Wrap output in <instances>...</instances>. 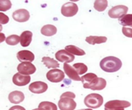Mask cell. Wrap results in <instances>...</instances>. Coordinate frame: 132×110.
<instances>
[{
	"instance_id": "obj_22",
	"label": "cell",
	"mask_w": 132,
	"mask_h": 110,
	"mask_svg": "<svg viewBox=\"0 0 132 110\" xmlns=\"http://www.w3.org/2000/svg\"><path fill=\"white\" fill-rule=\"evenodd\" d=\"M65 50L67 51H68L69 53H70L71 54L73 55H78V56H83L86 54V52L84 51L83 50H81V48L74 46V45H69L65 47Z\"/></svg>"
},
{
	"instance_id": "obj_4",
	"label": "cell",
	"mask_w": 132,
	"mask_h": 110,
	"mask_svg": "<svg viewBox=\"0 0 132 110\" xmlns=\"http://www.w3.org/2000/svg\"><path fill=\"white\" fill-rule=\"evenodd\" d=\"M78 11V5L75 3H67L63 5L61 8V13L64 17H74Z\"/></svg>"
},
{
	"instance_id": "obj_3",
	"label": "cell",
	"mask_w": 132,
	"mask_h": 110,
	"mask_svg": "<svg viewBox=\"0 0 132 110\" xmlns=\"http://www.w3.org/2000/svg\"><path fill=\"white\" fill-rule=\"evenodd\" d=\"M130 103L127 101L112 100L106 102L104 105V110H124L125 108L130 107Z\"/></svg>"
},
{
	"instance_id": "obj_10",
	"label": "cell",
	"mask_w": 132,
	"mask_h": 110,
	"mask_svg": "<svg viewBox=\"0 0 132 110\" xmlns=\"http://www.w3.org/2000/svg\"><path fill=\"white\" fill-rule=\"evenodd\" d=\"M47 84L44 82L42 81H37V82H33L32 83L29 89L32 93L34 94H42L44 93L47 90Z\"/></svg>"
},
{
	"instance_id": "obj_29",
	"label": "cell",
	"mask_w": 132,
	"mask_h": 110,
	"mask_svg": "<svg viewBox=\"0 0 132 110\" xmlns=\"http://www.w3.org/2000/svg\"><path fill=\"white\" fill-rule=\"evenodd\" d=\"M123 35L128 38H132V26L123 27L122 30Z\"/></svg>"
},
{
	"instance_id": "obj_19",
	"label": "cell",
	"mask_w": 132,
	"mask_h": 110,
	"mask_svg": "<svg viewBox=\"0 0 132 110\" xmlns=\"http://www.w3.org/2000/svg\"><path fill=\"white\" fill-rule=\"evenodd\" d=\"M86 41L91 45H95V44H101L104 43L107 41V37L105 36H88L86 39Z\"/></svg>"
},
{
	"instance_id": "obj_20",
	"label": "cell",
	"mask_w": 132,
	"mask_h": 110,
	"mask_svg": "<svg viewBox=\"0 0 132 110\" xmlns=\"http://www.w3.org/2000/svg\"><path fill=\"white\" fill-rule=\"evenodd\" d=\"M40 32L41 34L45 36H52L56 34L57 28L55 26L52 25V24H46V25H44L41 28Z\"/></svg>"
},
{
	"instance_id": "obj_35",
	"label": "cell",
	"mask_w": 132,
	"mask_h": 110,
	"mask_svg": "<svg viewBox=\"0 0 132 110\" xmlns=\"http://www.w3.org/2000/svg\"><path fill=\"white\" fill-rule=\"evenodd\" d=\"M32 110H40V108H35V109H32Z\"/></svg>"
},
{
	"instance_id": "obj_17",
	"label": "cell",
	"mask_w": 132,
	"mask_h": 110,
	"mask_svg": "<svg viewBox=\"0 0 132 110\" xmlns=\"http://www.w3.org/2000/svg\"><path fill=\"white\" fill-rule=\"evenodd\" d=\"M32 39V33L30 31H25L21 34L20 43L23 47H26L30 45Z\"/></svg>"
},
{
	"instance_id": "obj_2",
	"label": "cell",
	"mask_w": 132,
	"mask_h": 110,
	"mask_svg": "<svg viewBox=\"0 0 132 110\" xmlns=\"http://www.w3.org/2000/svg\"><path fill=\"white\" fill-rule=\"evenodd\" d=\"M103 97L98 94H90L87 95L84 99V103L89 108H100L103 105Z\"/></svg>"
},
{
	"instance_id": "obj_7",
	"label": "cell",
	"mask_w": 132,
	"mask_h": 110,
	"mask_svg": "<svg viewBox=\"0 0 132 110\" xmlns=\"http://www.w3.org/2000/svg\"><path fill=\"white\" fill-rule=\"evenodd\" d=\"M128 11V7L123 5H118L112 7L109 11V16L111 18H120L123 15L127 14Z\"/></svg>"
},
{
	"instance_id": "obj_13",
	"label": "cell",
	"mask_w": 132,
	"mask_h": 110,
	"mask_svg": "<svg viewBox=\"0 0 132 110\" xmlns=\"http://www.w3.org/2000/svg\"><path fill=\"white\" fill-rule=\"evenodd\" d=\"M63 69H64V72L67 74V76L70 79L75 80V81H81V78L79 77L78 73L77 72V71L75 69V68L73 66H70L67 63H64L63 64Z\"/></svg>"
},
{
	"instance_id": "obj_11",
	"label": "cell",
	"mask_w": 132,
	"mask_h": 110,
	"mask_svg": "<svg viewBox=\"0 0 132 110\" xmlns=\"http://www.w3.org/2000/svg\"><path fill=\"white\" fill-rule=\"evenodd\" d=\"M13 19L18 22H26L29 19V13L26 9H20L15 10L12 14Z\"/></svg>"
},
{
	"instance_id": "obj_5",
	"label": "cell",
	"mask_w": 132,
	"mask_h": 110,
	"mask_svg": "<svg viewBox=\"0 0 132 110\" xmlns=\"http://www.w3.org/2000/svg\"><path fill=\"white\" fill-rule=\"evenodd\" d=\"M47 79L52 83H59L64 79V73L62 70L54 68L47 72Z\"/></svg>"
},
{
	"instance_id": "obj_26",
	"label": "cell",
	"mask_w": 132,
	"mask_h": 110,
	"mask_svg": "<svg viewBox=\"0 0 132 110\" xmlns=\"http://www.w3.org/2000/svg\"><path fill=\"white\" fill-rule=\"evenodd\" d=\"M6 43L10 46H15L20 43V36L17 35H11L6 39Z\"/></svg>"
},
{
	"instance_id": "obj_6",
	"label": "cell",
	"mask_w": 132,
	"mask_h": 110,
	"mask_svg": "<svg viewBox=\"0 0 132 110\" xmlns=\"http://www.w3.org/2000/svg\"><path fill=\"white\" fill-rule=\"evenodd\" d=\"M36 70H37V68H36L35 65L29 62H22L18 66V72L26 76H29L33 74L36 72Z\"/></svg>"
},
{
	"instance_id": "obj_31",
	"label": "cell",
	"mask_w": 132,
	"mask_h": 110,
	"mask_svg": "<svg viewBox=\"0 0 132 110\" xmlns=\"http://www.w3.org/2000/svg\"><path fill=\"white\" fill-rule=\"evenodd\" d=\"M60 97H70V98H75V94L73 93V92H70V91H67V92H65V93H63L61 96H60Z\"/></svg>"
},
{
	"instance_id": "obj_12",
	"label": "cell",
	"mask_w": 132,
	"mask_h": 110,
	"mask_svg": "<svg viewBox=\"0 0 132 110\" xmlns=\"http://www.w3.org/2000/svg\"><path fill=\"white\" fill-rule=\"evenodd\" d=\"M13 83L18 87H23L26 86L28 83H29L31 80V77L29 76L22 75L21 73H16L13 76Z\"/></svg>"
},
{
	"instance_id": "obj_21",
	"label": "cell",
	"mask_w": 132,
	"mask_h": 110,
	"mask_svg": "<svg viewBox=\"0 0 132 110\" xmlns=\"http://www.w3.org/2000/svg\"><path fill=\"white\" fill-rule=\"evenodd\" d=\"M42 62L44 64V65L48 68H56L58 67H59V62L57 61L54 60L53 58H51L49 57H44L42 58Z\"/></svg>"
},
{
	"instance_id": "obj_15",
	"label": "cell",
	"mask_w": 132,
	"mask_h": 110,
	"mask_svg": "<svg viewBox=\"0 0 132 110\" xmlns=\"http://www.w3.org/2000/svg\"><path fill=\"white\" fill-rule=\"evenodd\" d=\"M25 99V95L21 91H15L10 93L9 94V101L13 103V104H19L21 102H22Z\"/></svg>"
},
{
	"instance_id": "obj_9",
	"label": "cell",
	"mask_w": 132,
	"mask_h": 110,
	"mask_svg": "<svg viewBox=\"0 0 132 110\" xmlns=\"http://www.w3.org/2000/svg\"><path fill=\"white\" fill-rule=\"evenodd\" d=\"M55 58L57 61L63 63H70L75 60V55L71 54L66 50H60L55 54Z\"/></svg>"
},
{
	"instance_id": "obj_33",
	"label": "cell",
	"mask_w": 132,
	"mask_h": 110,
	"mask_svg": "<svg viewBox=\"0 0 132 110\" xmlns=\"http://www.w3.org/2000/svg\"><path fill=\"white\" fill-rule=\"evenodd\" d=\"M0 35H1V43H3V42L5 40V35H4V34L2 33V32H1V34H0Z\"/></svg>"
},
{
	"instance_id": "obj_32",
	"label": "cell",
	"mask_w": 132,
	"mask_h": 110,
	"mask_svg": "<svg viewBox=\"0 0 132 110\" xmlns=\"http://www.w3.org/2000/svg\"><path fill=\"white\" fill-rule=\"evenodd\" d=\"M9 110H26V108L20 105H14L13 107H11Z\"/></svg>"
},
{
	"instance_id": "obj_1",
	"label": "cell",
	"mask_w": 132,
	"mask_h": 110,
	"mask_svg": "<svg viewBox=\"0 0 132 110\" xmlns=\"http://www.w3.org/2000/svg\"><path fill=\"white\" fill-rule=\"evenodd\" d=\"M100 67L106 72H116L121 68L122 62L113 56L106 57L101 61Z\"/></svg>"
},
{
	"instance_id": "obj_34",
	"label": "cell",
	"mask_w": 132,
	"mask_h": 110,
	"mask_svg": "<svg viewBox=\"0 0 132 110\" xmlns=\"http://www.w3.org/2000/svg\"><path fill=\"white\" fill-rule=\"evenodd\" d=\"M79 110H93V109H92V108H85V109H79Z\"/></svg>"
},
{
	"instance_id": "obj_25",
	"label": "cell",
	"mask_w": 132,
	"mask_h": 110,
	"mask_svg": "<svg viewBox=\"0 0 132 110\" xmlns=\"http://www.w3.org/2000/svg\"><path fill=\"white\" fill-rule=\"evenodd\" d=\"M108 6V1L106 0H97L94 2V9L99 12L105 10Z\"/></svg>"
},
{
	"instance_id": "obj_30",
	"label": "cell",
	"mask_w": 132,
	"mask_h": 110,
	"mask_svg": "<svg viewBox=\"0 0 132 110\" xmlns=\"http://www.w3.org/2000/svg\"><path fill=\"white\" fill-rule=\"evenodd\" d=\"M8 21H9V17L1 12L0 13V23H1V24H5L8 23Z\"/></svg>"
},
{
	"instance_id": "obj_14",
	"label": "cell",
	"mask_w": 132,
	"mask_h": 110,
	"mask_svg": "<svg viewBox=\"0 0 132 110\" xmlns=\"http://www.w3.org/2000/svg\"><path fill=\"white\" fill-rule=\"evenodd\" d=\"M97 78V75L94 74V73H92V72L87 73V74L81 76V79L83 83V87L86 89H89V87L94 83V81L96 80Z\"/></svg>"
},
{
	"instance_id": "obj_16",
	"label": "cell",
	"mask_w": 132,
	"mask_h": 110,
	"mask_svg": "<svg viewBox=\"0 0 132 110\" xmlns=\"http://www.w3.org/2000/svg\"><path fill=\"white\" fill-rule=\"evenodd\" d=\"M17 57L19 61L22 62H32L35 59L33 53L29 51H21L17 54Z\"/></svg>"
},
{
	"instance_id": "obj_28",
	"label": "cell",
	"mask_w": 132,
	"mask_h": 110,
	"mask_svg": "<svg viewBox=\"0 0 132 110\" xmlns=\"http://www.w3.org/2000/svg\"><path fill=\"white\" fill-rule=\"evenodd\" d=\"M11 2L9 0H1L0 1V10L1 12L6 11L11 8Z\"/></svg>"
},
{
	"instance_id": "obj_18",
	"label": "cell",
	"mask_w": 132,
	"mask_h": 110,
	"mask_svg": "<svg viewBox=\"0 0 132 110\" xmlns=\"http://www.w3.org/2000/svg\"><path fill=\"white\" fill-rule=\"evenodd\" d=\"M106 84L107 83L104 79L97 77L94 81V83L89 87V89H91L93 91H101L105 88Z\"/></svg>"
},
{
	"instance_id": "obj_27",
	"label": "cell",
	"mask_w": 132,
	"mask_h": 110,
	"mask_svg": "<svg viewBox=\"0 0 132 110\" xmlns=\"http://www.w3.org/2000/svg\"><path fill=\"white\" fill-rule=\"evenodd\" d=\"M73 67L77 71L78 75H83L84 73H86L88 70V67L83 63H76L73 65Z\"/></svg>"
},
{
	"instance_id": "obj_8",
	"label": "cell",
	"mask_w": 132,
	"mask_h": 110,
	"mask_svg": "<svg viewBox=\"0 0 132 110\" xmlns=\"http://www.w3.org/2000/svg\"><path fill=\"white\" fill-rule=\"evenodd\" d=\"M58 105L60 110H75L77 106V104L73 98H70V97H60Z\"/></svg>"
},
{
	"instance_id": "obj_24",
	"label": "cell",
	"mask_w": 132,
	"mask_h": 110,
	"mask_svg": "<svg viewBox=\"0 0 132 110\" xmlns=\"http://www.w3.org/2000/svg\"><path fill=\"white\" fill-rule=\"evenodd\" d=\"M38 108H40V110H58L57 105L50 102H40L38 106Z\"/></svg>"
},
{
	"instance_id": "obj_23",
	"label": "cell",
	"mask_w": 132,
	"mask_h": 110,
	"mask_svg": "<svg viewBox=\"0 0 132 110\" xmlns=\"http://www.w3.org/2000/svg\"><path fill=\"white\" fill-rule=\"evenodd\" d=\"M119 23L123 27L132 26V14H125L119 19Z\"/></svg>"
}]
</instances>
